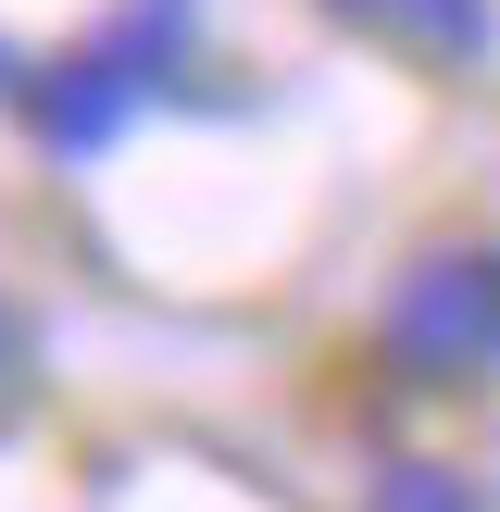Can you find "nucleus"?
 Returning <instances> with one entry per match:
<instances>
[{"mask_svg":"<svg viewBox=\"0 0 500 512\" xmlns=\"http://www.w3.org/2000/svg\"><path fill=\"white\" fill-rule=\"evenodd\" d=\"M375 350L400 375H488L500 363V250H425L375 313Z\"/></svg>","mask_w":500,"mask_h":512,"instance_id":"f257e3e1","label":"nucleus"},{"mask_svg":"<svg viewBox=\"0 0 500 512\" xmlns=\"http://www.w3.org/2000/svg\"><path fill=\"white\" fill-rule=\"evenodd\" d=\"M363 512H488V488H475L463 463H425V450H413V463H375L363 475Z\"/></svg>","mask_w":500,"mask_h":512,"instance_id":"f03ea898","label":"nucleus"},{"mask_svg":"<svg viewBox=\"0 0 500 512\" xmlns=\"http://www.w3.org/2000/svg\"><path fill=\"white\" fill-rule=\"evenodd\" d=\"M38 125H50V150H100V138L125 125V88L75 63V75H50V88H38Z\"/></svg>","mask_w":500,"mask_h":512,"instance_id":"7ed1b4c3","label":"nucleus"},{"mask_svg":"<svg viewBox=\"0 0 500 512\" xmlns=\"http://www.w3.org/2000/svg\"><path fill=\"white\" fill-rule=\"evenodd\" d=\"M13 375H25V313L0 300V388H13Z\"/></svg>","mask_w":500,"mask_h":512,"instance_id":"20e7f679","label":"nucleus"}]
</instances>
